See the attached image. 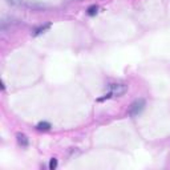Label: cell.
Listing matches in <instances>:
<instances>
[{"mask_svg": "<svg viewBox=\"0 0 170 170\" xmlns=\"http://www.w3.org/2000/svg\"><path fill=\"white\" fill-rule=\"evenodd\" d=\"M144 108H145V101L142 98H140V100H135L134 103L130 105L129 108V114L132 116V117H135V116H138L141 112L144 110Z\"/></svg>", "mask_w": 170, "mask_h": 170, "instance_id": "cell-1", "label": "cell"}, {"mask_svg": "<svg viewBox=\"0 0 170 170\" xmlns=\"http://www.w3.org/2000/svg\"><path fill=\"white\" fill-rule=\"evenodd\" d=\"M128 92V85L125 84H112L110 85V93L113 96H122Z\"/></svg>", "mask_w": 170, "mask_h": 170, "instance_id": "cell-2", "label": "cell"}, {"mask_svg": "<svg viewBox=\"0 0 170 170\" xmlns=\"http://www.w3.org/2000/svg\"><path fill=\"white\" fill-rule=\"evenodd\" d=\"M49 28H50V24H45V25H43V27H39V28H36V29L33 31V35H35V36L41 35V33H44L47 29H49Z\"/></svg>", "mask_w": 170, "mask_h": 170, "instance_id": "cell-3", "label": "cell"}, {"mask_svg": "<svg viewBox=\"0 0 170 170\" xmlns=\"http://www.w3.org/2000/svg\"><path fill=\"white\" fill-rule=\"evenodd\" d=\"M18 142L21 146H28V138L25 134H18Z\"/></svg>", "mask_w": 170, "mask_h": 170, "instance_id": "cell-4", "label": "cell"}, {"mask_svg": "<svg viewBox=\"0 0 170 170\" xmlns=\"http://www.w3.org/2000/svg\"><path fill=\"white\" fill-rule=\"evenodd\" d=\"M37 129L39 130H48V129H50V124L49 122H45V121L39 122L37 124Z\"/></svg>", "mask_w": 170, "mask_h": 170, "instance_id": "cell-5", "label": "cell"}, {"mask_svg": "<svg viewBox=\"0 0 170 170\" xmlns=\"http://www.w3.org/2000/svg\"><path fill=\"white\" fill-rule=\"evenodd\" d=\"M97 5H90V7L88 8V15L89 16H94L96 13H97Z\"/></svg>", "mask_w": 170, "mask_h": 170, "instance_id": "cell-6", "label": "cell"}, {"mask_svg": "<svg viewBox=\"0 0 170 170\" xmlns=\"http://www.w3.org/2000/svg\"><path fill=\"white\" fill-rule=\"evenodd\" d=\"M56 167H57V160H56V158H50V161H49V169L50 170H55Z\"/></svg>", "mask_w": 170, "mask_h": 170, "instance_id": "cell-7", "label": "cell"}, {"mask_svg": "<svg viewBox=\"0 0 170 170\" xmlns=\"http://www.w3.org/2000/svg\"><path fill=\"white\" fill-rule=\"evenodd\" d=\"M112 96H113V94H112V93L109 92V93H108V94H105L104 97H101V98H97V101H104V100H108V98H110Z\"/></svg>", "mask_w": 170, "mask_h": 170, "instance_id": "cell-8", "label": "cell"}, {"mask_svg": "<svg viewBox=\"0 0 170 170\" xmlns=\"http://www.w3.org/2000/svg\"><path fill=\"white\" fill-rule=\"evenodd\" d=\"M7 2L9 3V4H12V5H16V4H18L19 2H18V0H7Z\"/></svg>", "mask_w": 170, "mask_h": 170, "instance_id": "cell-9", "label": "cell"}]
</instances>
